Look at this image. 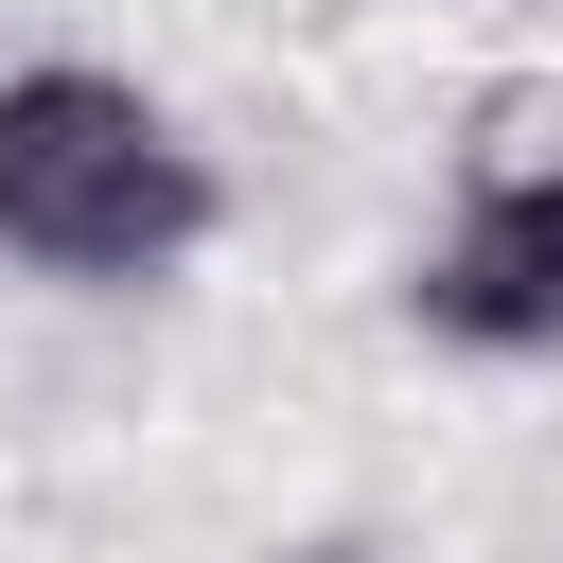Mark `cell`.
Here are the masks:
<instances>
[{
	"label": "cell",
	"mask_w": 563,
	"mask_h": 563,
	"mask_svg": "<svg viewBox=\"0 0 563 563\" xmlns=\"http://www.w3.org/2000/svg\"><path fill=\"white\" fill-rule=\"evenodd\" d=\"M211 211H229L211 141L158 88H123L88 53L0 70V264H35L70 299H123V282H176L211 246Z\"/></svg>",
	"instance_id": "cell-1"
},
{
	"label": "cell",
	"mask_w": 563,
	"mask_h": 563,
	"mask_svg": "<svg viewBox=\"0 0 563 563\" xmlns=\"http://www.w3.org/2000/svg\"><path fill=\"white\" fill-rule=\"evenodd\" d=\"M405 317L440 334V352H563V141H528V158H475L457 176V211H440V246L405 264Z\"/></svg>",
	"instance_id": "cell-2"
},
{
	"label": "cell",
	"mask_w": 563,
	"mask_h": 563,
	"mask_svg": "<svg viewBox=\"0 0 563 563\" xmlns=\"http://www.w3.org/2000/svg\"><path fill=\"white\" fill-rule=\"evenodd\" d=\"M282 563H387V545H282Z\"/></svg>",
	"instance_id": "cell-3"
}]
</instances>
